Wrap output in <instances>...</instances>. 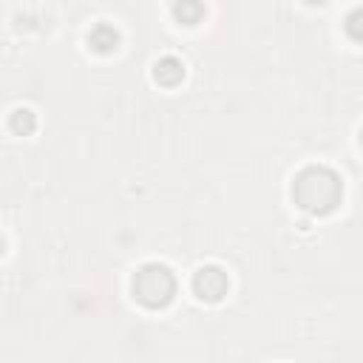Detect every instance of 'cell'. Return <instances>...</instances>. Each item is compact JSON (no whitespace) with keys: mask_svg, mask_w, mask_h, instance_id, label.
Listing matches in <instances>:
<instances>
[{"mask_svg":"<svg viewBox=\"0 0 363 363\" xmlns=\"http://www.w3.org/2000/svg\"><path fill=\"white\" fill-rule=\"evenodd\" d=\"M360 142H363V133H360Z\"/></svg>","mask_w":363,"mask_h":363,"instance_id":"cell-9","label":"cell"},{"mask_svg":"<svg viewBox=\"0 0 363 363\" xmlns=\"http://www.w3.org/2000/svg\"><path fill=\"white\" fill-rule=\"evenodd\" d=\"M193 292L201 301H221L227 295V275L218 267H201L193 275Z\"/></svg>","mask_w":363,"mask_h":363,"instance_id":"cell-3","label":"cell"},{"mask_svg":"<svg viewBox=\"0 0 363 363\" xmlns=\"http://www.w3.org/2000/svg\"><path fill=\"white\" fill-rule=\"evenodd\" d=\"M34 125H37V119H34V113H31L28 108H17V111L9 116V128H11L14 133H20V136L31 133Z\"/></svg>","mask_w":363,"mask_h":363,"instance_id":"cell-6","label":"cell"},{"mask_svg":"<svg viewBox=\"0 0 363 363\" xmlns=\"http://www.w3.org/2000/svg\"><path fill=\"white\" fill-rule=\"evenodd\" d=\"M88 43H91L94 51H102V54H105V51L116 48L119 34H116L113 26H108V23H96V26L91 28V34H88Z\"/></svg>","mask_w":363,"mask_h":363,"instance_id":"cell-5","label":"cell"},{"mask_svg":"<svg viewBox=\"0 0 363 363\" xmlns=\"http://www.w3.org/2000/svg\"><path fill=\"white\" fill-rule=\"evenodd\" d=\"M173 11H176V17H179L184 26H193V23H199V20H201L204 6H201V3H176V6H173Z\"/></svg>","mask_w":363,"mask_h":363,"instance_id":"cell-7","label":"cell"},{"mask_svg":"<svg viewBox=\"0 0 363 363\" xmlns=\"http://www.w3.org/2000/svg\"><path fill=\"white\" fill-rule=\"evenodd\" d=\"M292 199L301 210L312 213V216H326L332 213L340 199H343V182L335 170L329 167H320V164H312V167H303L295 182H292Z\"/></svg>","mask_w":363,"mask_h":363,"instance_id":"cell-1","label":"cell"},{"mask_svg":"<svg viewBox=\"0 0 363 363\" xmlns=\"http://www.w3.org/2000/svg\"><path fill=\"white\" fill-rule=\"evenodd\" d=\"M153 77L162 82V85H179L182 77H184V65L179 57H159L156 65H153Z\"/></svg>","mask_w":363,"mask_h":363,"instance_id":"cell-4","label":"cell"},{"mask_svg":"<svg viewBox=\"0 0 363 363\" xmlns=\"http://www.w3.org/2000/svg\"><path fill=\"white\" fill-rule=\"evenodd\" d=\"M346 34L352 40H363V6H357L346 14Z\"/></svg>","mask_w":363,"mask_h":363,"instance_id":"cell-8","label":"cell"},{"mask_svg":"<svg viewBox=\"0 0 363 363\" xmlns=\"http://www.w3.org/2000/svg\"><path fill=\"white\" fill-rule=\"evenodd\" d=\"M133 298L147 306V309H159L167 306L176 295V278L164 264H145L139 267V272L133 275Z\"/></svg>","mask_w":363,"mask_h":363,"instance_id":"cell-2","label":"cell"}]
</instances>
